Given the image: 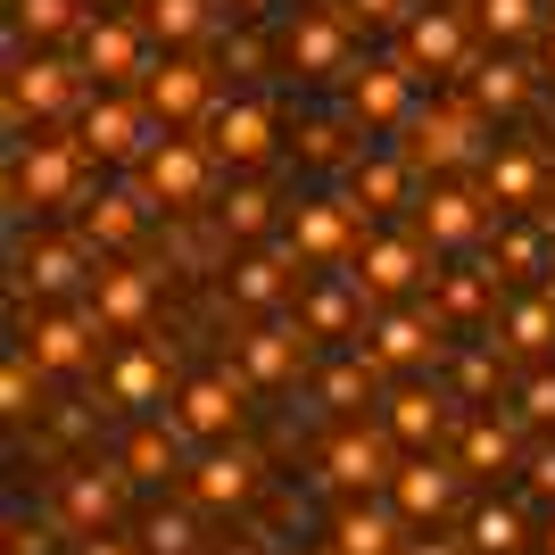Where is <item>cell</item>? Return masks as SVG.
<instances>
[{"label":"cell","instance_id":"10","mask_svg":"<svg viewBox=\"0 0 555 555\" xmlns=\"http://www.w3.org/2000/svg\"><path fill=\"white\" fill-rule=\"evenodd\" d=\"M431 257H440L431 241L382 232V241H365V249H357V282H365V299H406V291H423V282L440 274Z\"/></svg>","mask_w":555,"mask_h":555},{"label":"cell","instance_id":"14","mask_svg":"<svg viewBox=\"0 0 555 555\" xmlns=\"http://www.w3.org/2000/svg\"><path fill=\"white\" fill-rule=\"evenodd\" d=\"M75 141H83L92 158H108V166H133L158 133H150V116H141L125 92H100V100H83V133Z\"/></svg>","mask_w":555,"mask_h":555},{"label":"cell","instance_id":"48","mask_svg":"<svg viewBox=\"0 0 555 555\" xmlns=\"http://www.w3.org/2000/svg\"><path fill=\"white\" fill-rule=\"evenodd\" d=\"M489 348H498V340H489ZM489 348H464V365H456V390L464 398H489V390H498V357H489Z\"/></svg>","mask_w":555,"mask_h":555},{"label":"cell","instance_id":"29","mask_svg":"<svg viewBox=\"0 0 555 555\" xmlns=\"http://www.w3.org/2000/svg\"><path fill=\"white\" fill-rule=\"evenodd\" d=\"M291 266H299L291 249H274V257H241V266L224 274V291L249 307V315H274V307L291 299Z\"/></svg>","mask_w":555,"mask_h":555},{"label":"cell","instance_id":"42","mask_svg":"<svg viewBox=\"0 0 555 555\" xmlns=\"http://www.w3.org/2000/svg\"><path fill=\"white\" fill-rule=\"evenodd\" d=\"M522 456V448H514V423H464V473H506V464Z\"/></svg>","mask_w":555,"mask_h":555},{"label":"cell","instance_id":"52","mask_svg":"<svg viewBox=\"0 0 555 555\" xmlns=\"http://www.w3.org/2000/svg\"><path fill=\"white\" fill-rule=\"evenodd\" d=\"M9 555H50V531L42 522H17V531H9Z\"/></svg>","mask_w":555,"mask_h":555},{"label":"cell","instance_id":"43","mask_svg":"<svg viewBox=\"0 0 555 555\" xmlns=\"http://www.w3.org/2000/svg\"><path fill=\"white\" fill-rule=\"evenodd\" d=\"M208 9H216V0H150V17H141V25H150L158 42L183 50V42H199V34H208Z\"/></svg>","mask_w":555,"mask_h":555},{"label":"cell","instance_id":"16","mask_svg":"<svg viewBox=\"0 0 555 555\" xmlns=\"http://www.w3.org/2000/svg\"><path fill=\"white\" fill-rule=\"evenodd\" d=\"M423 166L398 150V158H382V150H365V158L348 166V199H357V216H398V208H415L423 191H415Z\"/></svg>","mask_w":555,"mask_h":555},{"label":"cell","instance_id":"19","mask_svg":"<svg viewBox=\"0 0 555 555\" xmlns=\"http://www.w3.org/2000/svg\"><path fill=\"white\" fill-rule=\"evenodd\" d=\"M282 59H291L299 75H357V67H348V17H332V9H299L291 34H282Z\"/></svg>","mask_w":555,"mask_h":555},{"label":"cell","instance_id":"7","mask_svg":"<svg viewBox=\"0 0 555 555\" xmlns=\"http://www.w3.org/2000/svg\"><path fill=\"white\" fill-rule=\"evenodd\" d=\"M83 141H34L17 166H9V208H59L83 191Z\"/></svg>","mask_w":555,"mask_h":555},{"label":"cell","instance_id":"59","mask_svg":"<svg viewBox=\"0 0 555 555\" xmlns=\"http://www.w3.org/2000/svg\"><path fill=\"white\" fill-rule=\"evenodd\" d=\"M547 224H555V199H547Z\"/></svg>","mask_w":555,"mask_h":555},{"label":"cell","instance_id":"56","mask_svg":"<svg viewBox=\"0 0 555 555\" xmlns=\"http://www.w3.org/2000/svg\"><path fill=\"white\" fill-rule=\"evenodd\" d=\"M539 50H547V67H555V25H547V34H539Z\"/></svg>","mask_w":555,"mask_h":555},{"label":"cell","instance_id":"23","mask_svg":"<svg viewBox=\"0 0 555 555\" xmlns=\"http://www.w3.org/2000/svg\"><path fill=\"white\" fill-rule=\"evenodd\" d=\"M406 514L398 506H373V498H348L340 514H332V555H398L406 547Z\"/></svg>","mask_w":555,"mask_h":555},{"label":"cell","instance_id":"57","mask_svg":"<svg viewBox=\"0 0 555 555\" xmlns=\"http://www.w3.org/2000/svg\"><path fill=\"white\" fill-rule=\"evenodd\" d=\"M232 555H266V547H232Z\"/></svg>","mask_w":555,"mask_h":555},{"label":"cell","instance_id":"1","mask_svg":"<svg viewBox=\"0 0 555 555\" xmlns=\"http://www.w3.org/2000/svg\"><path fill=\"white\" fill-rule=\"evenodd\" d=\"M481 100H448V108H415L406 116V158L431 166V175H464V166H489V125Z\"/></svg>","mask_w":555,"mask_h":555},{"label":"cell","instance_id":"13","mask_svg":"<svg viewBox=\"0 0 555 555\" xmlns=\"http://www.w3.org/2000/svg\"><path fill=\"white\" fill-rule=\"evenodd\" d=\"M241 415H249V382H241V373H208V382H191V390L175 398V423H183V440H199V448L232 440Z\"/></svg>","mask_w":555,"mask_h":555},{"label":"cell","instance_id":"40","mask_svg":"<svg viewBox=\"0 0 555 555\" xmlns=\"http://www.w3.org/2000/svg\"><path fill=\"white\" fill-rule=\"evenodd\" d=\"M489 266H498V274H539V266H547V232H539L531 216H522V224L498 216V257H489Z\"/></svg>","mask_w":555,"mask_h":555},{"label":"cell","instance_id":"3","mask_svg":"<svg viewBox=\"0 0 555 555\" xmlns=\"http://www.w3.org/2000/svg\"><path fill=\"white\" fill-rule=\"evenodd\" d=\"M498 199H489L481 183H456V175H448V183H431L415 199V224H423V241H431V249H481L489 232H498Z\"/></svg>","mask_w":555,"mask_h":555},{"label":"cell","instance_id":"9","mask_svg":"<svg viewBox=\"0 0 555 555\" xmlns=\"http://www.w3.org/2000/svg\"><path fill=\"white\" fill-rule=\"evenodd\" d=\"M257 489H266V456H257V448H232V440L199 448V464H191V506L241 514Z\"/></svg>","mask_w":555,"mask_h":555},{"label":"cell","instance_id":"32","mask_svg":"<svg viewBox=\"0 0 555 555\" xmlns=\"http://www.w3.org/2000/svg\"><path fill=\"white\" fill-rule=\"evenodd\" d=\"M150 199H141V183L133 191H100L92 208H83V241H92V249H133L141 241V224H150Z\"/></svg>","mask_w":555,"mask_h":555},{"label":"cell","instance_id":"38","mask_svg":"<svg viewBox=\"0 0 555 555\" xmlns=\"http://www.w3.org/2000/svg\"><path fill=\"white\" fill-rule=\"evenodd\" d=\"M175 440H183V423H175V415H166V423H141L116 464H125L133 481H166V473H175Z\"/></svg>","mask_w":555,"mask_h":555},{"label":"cell","instance_id":"41","mask_svg":"<svg viewBox=\"0 0 555 555\" xmlns=\"http://www.w3.org/2000/svg\"><path fill=\"white\" fill-rule=\"evenodd\" d=\"M216 216H224L232 241H257V232H274V191H266V183H232Z\"/></svg>","mask_w":555,"mask_h":555},{"label":"cell","instance_id":"46","mask_svg":"<svg viewBox=\"0 0 555 555\" xmlns=\"http://www.w3.org/2000/svg\"><path fill=\"white\" fill-rule=\"evenodd\" d=\"M514 415L531 423V431H555V365L522 373V390H514Z\"/></svg>","mask_w":555,"mask_h":555},{"label":"cell","instance_id":"36","mask_svg":"<svg viewBox=\"0 0 555 555\" xmlns=\"http://www.w3.org/2000/svg\"><path fill=\"white\" fill-rule=\"evenodd\" d=\"M464 539H473V555H522L531 547V522H522V506H473V522H464Z\"/></svg>","mask_w":555,"mask_h":555},{"label":"cell","instance_id":"58","mask_svg":"<svg viewBox=\"0 0 555 555\" xmlns=\"http://www.w3.org/2000/svg\"><path fill=\"white\" fill-rule=\"evenodd\" d=\"M547 555H555V522H547Z\"/></svg>","mask_w":555,"mask_h":555},{"label":"cell","instance_id":"45","mask_svg":"<svg viewBox=\"0 0 555 555\" xmlns=\"http://www.w3.org/2000/svg\"><path fill=\"white\" fill-rule=\"evenodd\" d=\"M141 547L150 555H199V522H191L183 506H158L150 522H141Z\"/></svg>","mask_w":555,"mask_h":555},{"label":"cell","instance_id":"5","mask_svg":"<svg viewBox=\"0 0 555 555\" xmlns=\"http://www.w3.org/2000/svg\"><path fill=\"white\" fill-rule=\"evenodd\" d=\"M415 83L423 75L406 67V59H373V67H357V83H348V116H357V133H406V116H415Z\"/></svg>","mask_w":555,"mask_h":555},{"label":"cell","instance_id":"33","mask_svg":"<svg viewBox=\"0 0 555 555\" xmlns=\"http://www.w3.org/2000/svg\"><path fill=\"white\" fill-rule=\"evenodd\" d=\"M498 315H506V340H498V348H514V357H547V348H555V282L506 299Z\"/></svg>","mask_w":555,"mask_h":555},{"label":"cell","instance_id":"34","mask_svg":"<svg viewBox=\"0 0 555 555\" xmlns=\"http://www.w3.org/2000/svg\"><path fill=\"white\" fill-rule=\"evenodd\" d=\"M17 282L34 291V299H67L75 282H83V257H75L67 241H34V249L17 257Z\"/></svg>","mask_w":555,"mask_h":555},{"label":"cell","instance_id":"49","mask_svg":"<svg viewBox=\"0 0 555 555\" xmlns=\"http://www.w3.org/2000/svg\"><path fill=\"white\" fill-rule=\"evenodd\" d=\"M348 9H357L365 25H406V17L423 9V0H348Z\"/></svg>","mask_w":555,"mask_h":555},{"label":"cell","instance_id":"35","mask_svg":"<svg viewBox=\"0 0 555 555\" xmlns=\"http://www.w3.org/2000/svg\"><path fill=\"white\" fill-rule=\"evenodd\" d=\"M473 100H481L489 116H514V108H531V67L522 59H473Z\"/></svg>","mask_w":555,"mask_h":555},{"label":"cell","instance_id":"37","mask_svg":"<svg viewBox=\"0 0 555 555\" xmlns=\"http://www.w3.org/2000/svg\"><path fill=\"white\" fill-rule=\"evenodd\" d=\"M0 415L9 423H34L42 415V357H34V348H9V365H0Z\"/></svg>","mask_w":555,"mask_h":555},{"label":"cell","instance_id":"25","mask_svg":"<svg viewBox=\"0 0 555 555\" xmlns=\"http://www.w3.org/2000/svg\"><path fill=\"white\" fill-rule=\"evenodd\" d=\"M390 448L373 440V431H340V440L324 448V481L340 489V498H373V489H390Z\"/></svg>","mask_w":555,"mask_h":555},{"label":"cell","instance_id":"28","mask_svg":"<svg viewBox=\"0 0 555 555\" xmlns=\"http://www.w3.org/2000/svg\"><path fill=\"white\" fill-rule=\"evenodd\" d=\"M150 307H158V282L133 274V266H108V274L92 282V315L108 332H141V324H150Z\"/></svg>","mask_w":555,"mask_h":555},{"label":"cell","instance_id":"55","mask_svg":"<svg viewBox=\"0 0 555 555\" xmlns=\"http://www.w3.org/2000/svg\"><path fill=\"white\" fill-rule=\"evenodd\" d=\"M224 9H241V17H257V9H266V0H224Z\"/></svg>","mask_w":555,"mask_h":555},{"label":"cell","instance_id":"12","mask_svg":"<svg viewBox=\"0 0 555 555\" xmlns=\"http://www.w3.org/2000/svg\"><path fill=\"white\" fill-rule=\"evenodd\" d=\"M481 191H489L506 216H547V199H555L547 158H539L531 141H498V150H489V166H481Z\"/></svg>","mask_w":555,"mask_h":555},{"label":"cell","instance_id":"20","mask_svg":"<svg viewBox=\"0 0 555 555\" xmlns=\"http://www.w3.org/2000/svg\"><path fill=\"white\" fill-rule=\"evenodd\" d=\"M307 340L315 332H291V324H257V332H241V382L249 390H282V382H299V357H307Z\"/></svg>","mask_w":555,"mask_h":555},{"label":"cell","instance_id":"50","mask_svg":"<svg viewBox=\"0 0 555 555\" xmlns=\"http://www.w3.org/2000/svg\"><path fill=\"white\" fill-rule=\"evenodd\" d=\"M464 547H473V539H440V522H431V531H415L398 555H464Z\"/></svg>","mask_w":555,"mask_h":555},{"label":"cell","instance_id":"2","mask_svg":"<svg viewBox=\"0 0 555 555\" xmlns=\"http://www.w3.org/2000/svg\"><path fill=\"white\" fill-rule=\"evenodd\" d=\"M216 150H199V141H175V125H166L150 150L133 158V183H141V199L150 208H199L208 199V183H216Z\"/></svg>","mask_w":555,"mask_h":555},{"label":"cell","instance_id":"6","mask_svg":"<svg viewBox=\"0 0 555 555\" xmlns=\"http://www.w3.org/2000/svg\"><path fill=\"white\" fill-rule=\"evenodd\" d=\"M398 59L415 75H464L473 67V25H464L456 9H440V0H423L415 17L398 25Z\"/></svg>","mask_w":555,"mask_h":555},{"label":"cell","instance_id":"53","mask_svg":"<svg viewBox=\"0 0 555 555\" xmlns=\"http://www.w3.org/2000/svg\"><path fill=\"white\" fill-rule=\"evenodd\" d=\"M224 67H266V42H257V34H241V42L224 50Z\"/></svg>","mask_w":555,"mask_h":555},{"label":"cell","instance_id":"31","mask_svg":"<svg viewBox=\"0 0 555 555\" xmlns=\"http://www.w3.org/2000/svg\"><path fill=\"white\" fill-rule=\"evenodd\" d=\"M357 299H365V282H357V274H332L324 291H307L299 324L315 332V340H365V332H357Z\"/></svg>","mask_w":555,"mask_h":555},{"label":"cell","instance_id":"18","mask_svg":"<svg viewBox=\"0 0 555 555\" xmlns=\"http://www.w3.org/2000/svg\"><path fill=\"white\" fill-rule=\"evenodd\" d=\"M100 315L92 307H50V315H34V332H25V348H34V357H42V373H83L92 365V340H100Z\"/></svg>","mask_w":555,"mask_h":555},{"label":"cell","instance_id":"39","mask_svg":"<svg viewBox=\"0 0 555 555\" xmlns=\"http://www.w3.org/2000/svg\"><path fill=\"white\" fill-rule=\"evenodd\" d=\"M9 25L25 42H67L83 34V0H9Z\"/></svg>","mask_w":555,"mask_h":555},{"label":"cell","instance_id":"30","mask_svg":"<svg viewBox=\"0 0 555 555\" xmlns=\"http://www.w3.org/2000/svg\"><path fill=\"white\" fill-rule=\"evenodd\" d=\"M108 398L125 406V415H158L166 406V365H158V348H125L108 365Z\"/></svg>","mask_w":555,"mask_h":555},{"label":"cell","instance_id":"21","mask_svg":"<svg viewBox=\"0 0 555 555\" xmlns=\"http://www.w3.org/2000/svg\"><path fill=\"white\" fill-rule=\"evenodd\" d=\"M141 100H150V116H158V125H191V116H208L216 75L199 67V59H166V67H150Z\"/></svg>","mask_w":555,"mask_h":555},{"label":"cell","instance_id":"51","mask_svg":"<svg viewBox=\"0 0 555 555\" xmlns=\"http://www.w3.org/2000/svg\"><path fill=\"white\" fill-rule=\"evenodd\" d=\"M522 473H531L539 498H555V440H547V448H531V456H522Z\"/></svg>","mask_w":555,"mask_h":555},{"label":"cell","instance_id":"44","mask_svg":"<svg viewBox=\"0 0 555 555\" xmlns=\"http://www.w3.org/2000/svg\"><path fill=\"white\" fill-rule=\"evenodd\" d=\"M481 34L489 42H531V34H547V9L539 0H481Z\"/></svg>","mask_w":555,"mask_h":555},{"label":"cell","instance_id":"17","mask_svg":"<svg viewBox=\"0 0 555 555\" xmlns=\"http://www.w3.org/2000/svg\"><path fill=\"white\" fill-rule=\"evenodd\" d=\"M125 464H83V473H67L59 481V506H67V522H75V539L83 531H116V514H125Z\"/></svg>","mask_w":555,"mask_h":555},{"label":"cell","instance_id":"54","mask_svg":"<svg viewBox=\"0 0 555 555\" xmlns=\"http://www.w3.org/2000/svg\"><path fill=\"white\" fill-rule=\"evenodd\" d=\"M75 555H133V547H125L116 531H83V547H75Z\"/></svg>","mask_w":555,"mask_h":555},{"label":"cell","instance_id":"11","mask_svg":"<svg viewBox=\"0 0 555 555\" xmlns=\"http://www.w3.org/2000/svg\"><path fill=\"white\" fill-rule=\"evenodd\" d=\"M456 481H464V464H440L431 448H415V456L390 473V506L415 522V531H431V522H448L456 514Z\"/></svg>","mask_w":555,"mask_h":555},{"label":"cell","instance_id":"27","mask_svg":"<svg viewBox=\"0 0 555 555\" xmlns=\"http://www.w3.org/2000/svg\"><path fill=\"white\" fill-rule=\"evenodd\" d=\"M216 158L224 166H266L274 158V108L266 100H232V108H216Z\"/></svg>","mask_w":555,"mask_h":555},{"label":"cell","instance_id":"8","mask_svg":"<svg viewBox=\"0 0 555 555\" xmlns=\"http://www.w3.org/2000/svg\"><path fill=\"white\" fill-rule=\"evenodd\" d=\"M83 108V67H67V59H50V50H34V59H17L9 67V116H34V125H50V116Z\"/></svg>","mask_w":555,"mask_h":555},{"label":"cell","instance_id":"24","mask_svg":"<svg viewBox=\"0 0 555 555\" xmlns=\"http://www.w3.org/2000/svg\"><path fill=\"white\" fill-rule=\"evenodd\" d=\"M498 266H440L431 274V315L440 324H489L498 315Z\"/></svg>","mask_w":555,"mask_h":555},{"label":"cell","instance_id":"47","mask_svg":"<svg viewBox=\"0 0 555 555\" xmlns=\"http://www.w3.org/2000/svg\"><path fill=\"white\" fill-rule=\"evenodd\" d=\"M348 125H357V116H348ZM348 125H307V166H357Z\"/></svg>","mask_w":555,"mask_h":555},{"label":"cell","instance_id":"4","mask_svg":"<svg viewBox=\"0 0 555 555\" xmlns=\"http://www.w3.org/2000/svg\"><path fill=\"white\" fill-rule=\"evenodd\" d=\"M357 224H365V216H357V199H299V208H291V232H282V249L299 257V266H348V257H357Z\"/></svg>","mask_w":555,"mask_h":555},{"label":"cell","instance_id":"26","mask_svg":"<svg viewBox=\"0 0 555 555\" xmlns=\"http://www.w3.org/2000/svg\"><path fill=\"white\" fill-rule=\"evenodd\" d=\"M448 406H456V398L423 390V382H398V390H382V431H390L398 448H431L448 431Z\"/></svg>","mask_w":555,"mask_h":555},{"label":"cell","instance_id":"15","mask_svg":"<svg viewBox=\"0 0 555 555\" xmlns=\"http://www.w3.org/2000/svg\"><path fill=\"white\" fill-rule=\"evenodd\" d=\"M75 50H83V75H100V83H150L141 25H125V17H83Z\"/></svg>","mask_w":555,"mask_h":555},{"label":"cell","instance_id":"22","mask_svg":"<svg viewBox=\"0 0 555 555\" xmlns=\"http://www.w3.org/2000/svg\"><path fill=\"white\" fill-rule=\"evenodd\" d=\"M365 340H373V357H382L390 373L431 365V357H440V315H431V307H390V315H373Z\"/></svg>","mask_w":555,"mask_h":555}]
</instances>
